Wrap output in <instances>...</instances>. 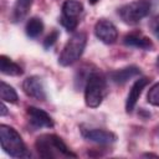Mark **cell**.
<instances>
[{"instance_id": "cell-1", "label": "cell", "mask_w": 159, "mask_h": 159, "mask_svg": "<svg viewBox=\"0 0 159 159\" xmlns=\"http://www.w3.org/2000/svg\"><path fill=\"white\" fill-rule=\"evenodd\" d=\"M36 149L41 158L53 159L57 155L65 157H76L67 145L62 142V139L55 134H42L36 139Z\"/></svg>"}, {"instance_id": "cell-2", "label": "cell", "mask_w": 159, "mask_h": 159, "mask_svg": "<svg viewBox=\"0 0 159 159\" xmlns=\"http://www.w3.org/2000/svg\"><path fill=\"white\" fill-rule=\"evenodd\" d=\"M0 143L4 152L7 153L10 157L14 158L30 157V153L27 152L21 135L12 127H9L6 124L0 125Z\"/></svg>"}, {"instance_id": "cell-3", "label": "cell", "mask_w": 159, "mask_h": 159, "mask_svg": "<svg viewBox=\"0 0 159 159\" xmlns=\"http://www.w3.org/2000/svg\"><path fill=\"white\" fill-rule=\"evenodd\" d=\"M106 80L98 72H92L87 77L84 87V102L91 108H97L106 96Z\"/></svg>"}, {"instance_id": "cell-4", "label": "cell", "mask_w": 159, "mask_h": 159, "mask_svg": "<svg viewBox=\"0 0 159 159\" xmlns=\"http://www.w3.org/2000/svg\"><path fill=\"white\" fill-rule=\"evenodd\" d=\"M86 42H87V36L84 32L73 34L70 37V40L66 42L58 57V63L61 66H70L75 63L77 60H80L86 47Z\"/></svg>"}, {"instance_id": "cell-5", "label": "cell", "mask_w": 159, "mask_h": 159, "mask_svg": "<svg viewBox=\"0 0 159 159\" xmlns=\"http://www.w3.org/2000/svg\"><path fill=\"white\" fill-rule=\"evenodd\" d=\"M150 9L152 4L149 0H137L123 5L118 10V15L123 20V22L128 25H135L150 12Z\"/></svg>"}, {"instance_id": "cell-6", "label": "cell", "mask_w": 159, "mask_h": 159, "mask_svg": "<svg viewBox=\"0 0 159 159\" xmlns=\"http://www.w3.org/2000/svg\"><path fill=\"white\" fill-rule=\"evenodd\" d=\"M83 6L77 0H66L62 5L61 24L68 31H73L78 25V16L82 12Z\"/></svg>"}, {"instance_id": "cell-7", "label": "cell", "mask_w": 159, "mask_h": 159, "mask_svg": "<svg viewBox=\"0 0 159 159\" xmlns=\"http://www.w3.org/2000/svg\"><path fill=\"white\" fill-rule=\"evenodd\" d=\"M94 34L96 36L104 43H114L118 39V31L117 27L114 26L113 22H111L109 20H99L97 21L96 26H94Z\"/></svg>"}, {"instance_id": "cell-8", "label": "cell", "mask_w": 159, "mask_h": 159, "mask_svg": "<svg viewBox=\"0 0 159 159\" xmlns=\"http://www.w3.org/2000/svg\"><path fill=\"white\" fill-rule=\"evenodd\" d=\"M82 137L87 140L98 143V144H111L113 142H116L117 137L114 133L104 130V129H99V128H82L81 129Z\"/></svg>"}, {"instance_id": "cell-9", "label": "cell", "mask_w": 159, "mask_h": 159, "mask_svg": "<svg viewBox=\"0 0 159 159\" xmlns=\"http://www.w3.org/2000/svg\"><path fill=\"white\" fill-rule=\"evenodd\" d=\"M22 89L26 93V96L37 99V101H45L46 99V92L42 84V81L37 76L27 77L22 83Z\"/></svg>"}, {"instance_id": "cell-10", "label": "cell", "mask_w": 159, "mask_h": 159, "mask_svg": "<svg viewBox=\"0 0 159 159\" xmlns=\"http://www.w3.org/2000/svg\"><path fill=\"white\" fill-rule=\"evenodd\" d=\"M27 116L30 118V122L34 127L36 128H51L53 127V122L52 118L42 109L37 108V107H27Z\"/></svg>"}, {"instance_id": "cell-11", "label": "cell", "mask_w": 159, "mask_h": 159, "mask_svg": "<svg viewBox=\"0 0 159 159\" xmlns=\"http://www.w3.org/2000/svg\"><path fill=\"white\" fill-rule=\"evenodd\" d=\"M148 83H149V80L147 77H140L133 83V86H132V88H130V91L128 93L127 101H125V111L128 113H130L134 109V107H135V104H137V102H138L144 87Z\"/></svg>"}, {"instance_id": "cell-12", "label": "cell", "mask_w": 159, "mask_h": 159, "mask_svg": "<svg viewBox=\"0 0 159 159\" xmlns=\"http://www.w3.org/2000/svg\"><path fill=\"white\" fill-rule=\"evenodd\" d=\"M139 73H140V71H139V68L137 66H129V67H124V68H120V70H117V71L111 72L109 73V77H111V80L114 83L123 84L127 81H129L130 78L138 76Z\"/></svg>"}, {"instance_id": "cell-13", "label": "cell", "mask_w": 159, "mask_h": 159, "mask_svg": "<svg viewBox=\"0 0 159 159\" xmlns=\"http://www.w3.org/2000/svg\"><path fill=\"white\" fill-rule=\"evenodd\" d=\"M125 46H130V47H137V48H143V50H150L153 48V43L152 41L143 36V35H138V34H130L127 35L123 40Z\"/></svg>"}, {"instance_id": "cell-14", "label": "cell", "mask_w": 159, "mask_h": 159, "mask_svg": "<svg viewBox=\"0 0 159 159\" xmlns=\"http://www.w3.org/2000/svg\"><path fill=\"white\" fill-rule=\"evenodd\" d=\"M0 71L1 73L7 76H21L24 73L22 68L17 63L12 62L10 58H7L4 55L0 56Z\"/></svg>"}, {"instance_id": "cell-15", "label": "cell", "mask_w": 159, "mask_h": 159, "mask_svg": "<svg viewBox=\"0 0 159 159\" xmlns=\"http://www.w3.org/2000/svg\"><path fill=\"white\" fill-rule=\"evenodd\" d=\"M34 0H16L14 9H12V14H11V19L14 22L21 21L29 12L31 5H32Z\"/></svg>"}, {"instance_id": "cell-16", "label": "cell", "mask_w": 159, "mask_h": 159, "mask_svg": "<svg viewBox=\"0 0 159 159\" xmlns=\"http://www.w3.org/2000/svg\"><path fill=\"white\" fill-rule=\"evenodd\" d=\"M26 35L31 39H35L40 36L43 31V22L39 17H31L26 24Z\"/></svg>"}, {"instance_id": "cell-17", "label": "cell", "mask_w": 159, "mask_h": 159, "mask_svg": "<svg viewBox=\"0 0 159 159\" xmlns=\"http://www.w3.org/2000/svg\"><path fill=\"white\" fill-rule=\"evenodd\" d=\"M0 97H1V101H4V102H10V103H16L17 102L16 91L5 82L0 83Z\"/></svg>"}, {"instance_id": "cell-18", "label": "cell", "mask_w": 159, "mask_h": 159, "mask_svg": "<svg viewBox=\"0 0 159 159\" xmlns=\"http://www.w3.org/2000/svg\"><path fill=\"white\" fill-rule=\"evenodd\" d=\"M147 101L148 103H150L152 106H155V107H159V82L155 83L148 92V96H147Z\"/></svg>"}, {"instance_id": "cell-19", "label": "cell", "mask_w": 159, "mask_h": 159, "mask_svg": "<svg viewBox=\"0 0 159 159\" xmlns=\"http://www.w3.org/2000/svg\"><path fill=\"white\" fill-rule=\"evenodd\" d=\"M57 37H58V32L57 31H53V32H51L47 37H46V40L43 41V46H45V48H48V47H51L55 42H56V40H57Z\"/></svg>"}, {"instance_id": "cell-20", "label": "cell", "mask_w": 159, "mask_h": 159, "mask_svg": "<svg viewBox=\"0 0 159 159\" xmlns=\"http://www.w3.org/2000/svg\"><path fill=\"white\" fill-rule=\"evenodd\" d=\"M0 116H5L6 113H7V108H6V106H5V103H4V101L1 102V104H0Z\"/></svg>"}, {"instance_id": "cell-21", "label": "cell", "mask_w": 159, "mask_h": 159, "mask_svg": "<svg viewBox=\"0 0 159 159\" xmlns=\"http://www.w3.org/2000/svg\"><path fill=\"white\" fill-rule=\"evenodd\" d=\"M155 35H157V37L159 39V24L155 26Z\"/></svg>"}, {"instance_id": "cell-22", "label": "cell", "mask_w": 159, "mask_h": 159, "mask_svg": "<svg viewBox=\"0 0 159 159\" xmlns=\"http://www.w3.org/2000/svg\"><path fill=\"white\" fill-rule=\"evenodd\" d=\"M89 2H91L92 5H94L96 2H98V0H89Z\"/></svg>"}, {"instance_id": "cell-23", "label": "cell", "mask_w": 159, "mask_h": 159, "mask_svg": "<svg viewBox=\"0 0 159 159\" xmlns=\"http://www.w3.org/2000/svg\"><path fill=\"white\" fill-rule=\"evenodd\" d=\"M157 67H158V71H159V56H158V58H157Z\"/></svg>"}]
</instances>
